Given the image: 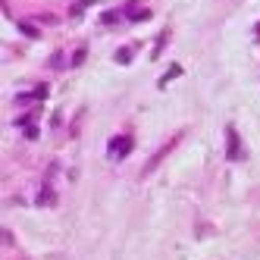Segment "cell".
Here are the masks:
<instances>
[{
	"mask_svg": "<svg viewBox=\"0 0 260 260\" xmlns=\"http://www.w3.org/2000/svg\"><path fill=\"white\" fill-rule=\"evenodd\" d=\"M128 151H132V138H128V135H116L113 141H110V157H113V160H122Z\"/></svg>",
	"mask_w": 260,
	"mask_h": 260,
	"instance_id": "cell-1",
	"label": "cell"
},
{
	"mask_svg": "<svg viewBox=\"0 0 260 260\" xmlns=\"http://www.w3.org/2000/svg\"><path fill=\"white\" fill-rule=\"evenodd\" d=\"M226 157H229L232 163L241 160V141H238V132H235V128H229V132H226Z\"/></svg>",
	"mask_w": 260,
	"mask_h": 260,
	"instance_id": "cell-2",
	"label": "cell"
},
{
	"mask_svg": "<svg viewBox=\"0 0 260 260\" xmlns=\"http://www.w3.org/2000/svg\"><path fill=\"white\" fill-rule=\"evenodd\" d=\"M128 57H132V50H128V47H122V50L116 53V60H119V63H128Z\"/></svg>",
	"mask_w": 260,
	"mask_h": 260,
	"instance_id": "cell-3",
	"label": "cell"
},
{
	"mask_svg": "<svg viewBox=\"0 0 260 260\" xmlns=\"http://www.w3.org/2000/svg\"><path fill=\"white\" fill-rule=\"evenodd\" d=\"M19 28H22V31H25V35H28V38H35V35H38V31H35V28H31V25H28V22H22V25H19Z\"/></svg>",
	"mask_w": 260,
	"mask_h": 260,
	"instance_id": "cell-4",
	"label": "cell"
}]
</instances>
